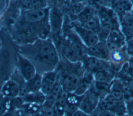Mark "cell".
<instances>
[{"mask_svg":"<svg viewBox=\"0 0 133 116\" xmlns=\"http://www.w3.org/2000/svg\"><path fill=\"white\" fill-rule=\"evenodd\" d=\"M1 45H2V40H1V37H0V48H1Z\"/></svg>","mask_w":133,"mask_h":116,"instance_id":"cell-41","label":"cell"},{"mask_svg":"<svg viewBox=\"0 0 133 116\" xmlns=\"http://www.w3.org/2000/svg\"><path fill=\"white\" fill-rule=\"evenodd\" d=\"M124 116H131V115H128V114H125V115H124Z\"/></svg>","mask_w":133,"mask_h":116,"instance_id":"cell-42","label":"cell"},{"mask_svg":"<svg viewBox=\"0 0 133 116\" xmlns=\"http://www.w3.org/2000/svg\"><path fill=\"white\" fill-rule=\"evenodd\" d=\"M128 74L131 77V78L133 79V70H129Z\"/></svg>","mask_w":133,"mask_h":116,"instance_id":"cell-38","label":"cell"},{"mask_svg":"<svg viewBox=\"0 0 133 116\" xmlns=\"http://www.w3.org/2000/svg\"><path fill=\"white\" fill-rule=\"evenodd\" d=\"M125 50L129 57H133V38L126 41Z\"/></svg>","mask_w":133,"mask_h":116,"instance_id":"cell-31","label":"cell"},{"mask_svg":"<svg viewBox=\"0 0 133 116\" xmlns=\"http://www.w3.org/2000/svg\"><path fill=\"white\" fill-rule=\"evenodd\" d=\"M111 83H103L94 81L90 89L100 98L110 93Z\"/></svg>","mask_w":133,"mask_h":116,"instance_id":"cell-24","label":"cell"},{"mask_svg":"<svg viewBox=\"0 0 133 116\" xmlns=\"http://www.w3.org/2000/svg\"><path fill=\"white\" fill-rule=\"evenodd\" d=\"M1 116H21L19 110L7 111Z\"/></svg>","mask_w":133,"mask_h":116,"instance_id":"cell-35","label":"cell"},{"mask_svg":"<svg viewBox=\"0 0 133 116\" xmlns=\"http://www.w3.org/2000/svg\"><path fill=\"white\" fill-rule=\"evenodd\" d=\"M87 56L107 61H110V51L108 48L105 40H99L95 45L87 48Z\"/></svg>","mask_w":133,"mask_h":116,"instance_id":"cell-12","label":"cell"},{"mask_svg":"<svg viewBox=\"0 0 133 116\" xmlns=\"http://www.w3.org/2000/svg\"><path fill=\"white\" fill-rule=\"evenodd\" d=\"M13 2L20 10L39 9L49 6V2L45 1H18Z\"/></svg>","mask_w":133,"mask_h":116,"instance_id":"cell-18","label":"cell"},{"mask_svg":"<svg viewBox=\"0 0 133 116\" xmlns=\"http://www.w3.org/2000/svg\"><path fill=\"white\" fill-rule=\"evenodd\" d=\"M131 2H132V5H133V1H131Z\"/></svg>","mask_w":133,"mask_h":116,"instance_id":"cell-43","label":"cell"},{"mask_svg":"<svg viewBox=\"0 0 133 116\" xmlns=\"http://www.w3.org/2000/svg\"><path fill=\"white\" fill-rule=\"evenodd\" d=\"M108 3L109 4L108 6L118 17L133 10V5L131 1H112Z\"/></svg>","mask_w":133,"mask_h":116,"instance_id":"cell-17","label":"cell"},{"mask_svg":"<svg viewBox=\"0 0 133 116\" xmlns=\"http://www.w3.org/2000/svg\"><path fill=\"white\" fill-rule=\"evenodd\" d=\"M127 114L133 116V97L125 100Z\"/></svg>","mask_w":133,"mask_h":116,"instance_id":"cell-32","label":"cell"},{"mask_svg":"<svg viewBox=\"0 0 133 116\" xmlns=\"http://www.w3.org/2000/svg\"><path fill=\"white\" fill-rule=\"evenodd\" d=\"M49 24L50 28V36L56 48L61 41L62 28L64 24V15L62 9L57 5L49 6Z\"/></svg>","mask_w":133,"mask_h":116,"instance_id":"cell-6","label":"cell"},{"mask_svg":"<svg viewBox=\"0 0 133 116\" xmlns=\"http://www.w3.org/2000/svg\"><path fill=\"white\" fill-rule=\"evenodd\" d=\"M0 93L6 98H12L20 96L21 89L19 84L10 78L3 84Z\"/></svg>","mask_w":133,"mask_h":116,"instance_id":"cell-15","label":"cell"},{"mask_svg":"<svg viewBox=\"0 0 133 116\" xmlns=\"http://www.w3.org/2000/svg\"><path fill=\"white\" fill-rule=\"evenodd\" d=\"M80 25L83 27L97 34L98 36L101 32V26L97 14L86 22Z\"/></svg>","mask_w":133,"mask_h":116,"instance_id":"cell-26","label":"cell"},{"mask_svg":"<svg viewBox=\"0 0 133 116\" xmlns=\"http://www.w3.org/2000/svg\"><path fill=\"white\" fill-rule=\"evenodd\" d=\"M24 103L35 104L42 106L46 100V96L41 91L28 93L21 96Z\"/></svg>","mask_w":133,"mask_h":116,"instance_id":"cell-22","label":"cell"},{"mask_svg":"<svg viewBox=\"0 0 133 116\" xmlns=\"http://www.w3.org/2000/svg\"><path fill=\"white\" fill-rule=\"evenodd\" d=\"M34 116H45L42 112H41V110L40 112H39L38 113H37V114H35Z\"/></svg>","mask_w":133,"mask_h":116,"instance_id":"cell-39","label":"cell"},{"mask_svg":"<svg viewBox=\"0 0 133 116\" xmlns=\"http://www.w3.org/2000/svg\"><path fill=\"white\" fill-rule=\"evenodd\" d=\"M9 4V1H0V21L5 13Z\"/></svg>","mask_w":133,"mask_h":116,"instance_id":"cell-33","label":"cell"},{"mask_svg":"<svg viewBox=\"0 0 133 116\" xmlns=\"http://www.w3.org/2000/svg\"><path fill=\"white\" fill-rule=\"evenodd\" d=\"M4 28V27H3ZM2 45L0 48V90L16 69V49L15 42L6 29L0 30Z\"/></svg>","mask_w":133,"mask_h":116,"instance_id":"cell-3","label":"cell"},{"mask_svg":"<svg viewBox=\"0 0 133 116\" xmlns=\"http://www.w3.org/2000/svg\"><path fill=\"white\" fill-rule=\"evenodd\" d=\"M97 116H117L112 112L109 111H100Z\"/></svg>","mask_w":133,"mask_h":116,"instance_id":"cell-36","label":"cell"},{"mask_svg":"<svg viewBox=\"0 0 133 116\" xmlns=\"http://www.w3.org/2000/svg\"><path fill=\"white\" fill-rule=\"evenodd\" d=\"M119 30L126 41L133 38V10L118 17Z\"/></svg>","mask_w":133,"mask_h":116,"instance_id":"cell-13","label":"cell"},{"mask_svg":"<svg viewBox=\"0 0 133 116\" xmlns=\"http://www.w3.org/2000/svg\"><path fill=\"white\" fill-rule=\"evenodd\" d=\"M42 106L24 103L19 110L21 116H34L41 111Z\"/></svg>","mask_w":133,"mask_h":116,"instance_id":"cell-25","label":"cell"},{"mask_svg":"<svg viewBox=\"0 0 133 116\" xmlns=\"http://www.w3.org/2000/svg\"><path fill=\"white\" fill-rule=\"evenodd\" d=\"M60 59L72 63L81 62L87 56V48L73 31L71 22H66L65 17L62 39L57 48Z\"/></svg>","mask_w":133,"mask_h":116,"instance_id":"cell-2","label":"cell"},{"mask_svg":"<svg viewBox=\"0 0 133 116\" xmlns=\"http://www.w3.org/2000/svg\"><path fill=\"white\" fill-rule=\"evenodd\" d=\"M24 103V102L21 96L8 98L7 102V111L19 110Z\"/></svg>","mask_w":133,"mask_h":116,"instance_id":"cell-28","label":"cell"},{"mask_svg":"<svg viewBox=\"0 0 133 116\" xmlns=\"http://www.w3.org/2000/svg\"><path fill=\"white\" fill-rule=\"evenodd\" d=\"M105 42L108 48L111 52L124 48L126 41L120 30H114L108 34Z\"/></svg>","mask_w":133,"mask_h":116,"instance_id":"cell-11","label":"cell"},{"mask_svg":"<svg viewBox=\"0 0 133 116\" xmlns=\"http://www.w3.org/2000/svg\"><path fill=\"white\" fill-rule=\"evenodd\" d=\"M94 82V79L92 74L85 71V72L81 78L79 83L74 93L78 95H83L89 90Z\"/></svg>","mask_w":133,"mask_h":116,"instance_id":"cell-19","label":"cell"},{"mask_svg":"<svg viewBox=\"0 0 133 116\" xmlns=\"http://www.w3.org/2000/svg\"><path fill=\"white\" fill-rule=\"evenodd\" d=\"M71 25L74 32L86 48L90 47L99 41L98 35L83 27L76 21H71Z\"/></svg>","mask_w":133,"mask_h":116,"instance_id":"cell-7","label":"cell"},{"mask_svg":"<svg viewBox=\"0 0 133 116\" xmlns=\"http://www.w3.org/2000/svg\"><path fill=\"white\" fill-rule=\"evenodd\" d=\"M3 27V26H2V22H1V21H0V30H1V28Z\"/></svg>","mask_w":133,"mask_h":116,"instance_id":"cell-40","label":"cell"},{"mask_svg":"<svg viewBox=\"0 0 133 116\" xmlns=\"http://www.w3.org/2000/svg\"><path fill=\"white\" fill-rule=\"evenodd\" d=\"M15 46L17 52L32 62L37 73L42 75L57 68L60 57L50 37L44 39H38L27 44L18 45L15 44Z\"/></svg>","mask_w":133,"mask_h":116,"instance_id":"cell-1","label":"cell"},{"mask_svg":"<svg viewBox=\"0 0 133 116\" xmlns=\"http://www.w3.org/2000/svg\"><path fill=\"white\" fill-rule=\"evenodd\" d=\"M100 5L96 7L101 26V32L99 37L100 40H105L110 32L119 30V20L117 15L110 7Z\"/></svg>","mask_w":133,"mask_h":116,"instance_id":"cell-5","label":"cell"},{"mask_svg":"<svg viewBox=\"0 0 133 116\" xmlns=\"http://www.w3.org/2000/svg\"><path fill=\"white\" fill-rule=\"evenodd\" d=\"M127 63L129 70H133V57H129Z\"/></svg>","mask_w":133,"mask_h":116,"instance_id":"cell-37","label":"cell"},{"mask_svg":"<svg viewBox=\"0 0 133 116\" xmlns=\"http://www.w3.org/2000/svg\"><path fill=\"white\" fill-rule=\"evenodd\" d=\"M81 63L85 71L92 74L103 69H112L117 74V72L110 61H107L87 56Z\"/></svg>","mask_w":133,"mask_h":116,"instance_id":"cell-9","label":"cell"},{"mask_svg":"<svg viewBox=\"0 0 133 116\" xmlns=\"http://www.w3.org/2000/svg\"><path fill=\"white\" fill-rule=\"evenodd\" d=\"M83 96L84 95H78L76 94L74 92L69 93L66 99V104L79 107V105L83 99Z\"/></svg>","mask_w":133,"mask_h":116,"instance_id":"cell-29","label":"cell"},{"mask_svg":"<svg viewBox=\"0 0 133 116\" xmlns=\"http://www.w3.org/2000/svg\"><path fill=\"white\" fill-rule=\"evenodd\" d=\"M63 91V90L61 83L58 81V80L57 79V81L54 86L51 89L49 94L47 95L46 99L55 102V101L60 96Z\"/></svg>","mask_w":133,"mask_h":116,"instance_id":"cell-27","label":"cell"},{"mask_svg":"<svg viewBox=\"0 0 133 116\" xmlns=\"http://www.w3.org/2000/svg\"><path fill=\"white\" fill-rule=\"evenodd\" d=\"M116 72L112 69H103L92 74L94 81L111 83L116 78Z\"/></svg>","mask_w":133,"mask_h":116,"instance_id":"cell-21","label":"cell"},{"mask_svg":"<svg viewBox=\"0 0 133 116\" xmlns=\"http://www.w3.org/2000/svg\"><path fill=\"white\" fill-rule=\"evenodd\" d=\"M97 14V11L95 7L86 5L76 16L74 21H76L79 24H82L92 18Z\"/></svg>","mask_w":133,"mask_h":116,"instance_id":"cell-20","label":"cell"},{"mask_svg":"<svg viewBox=\"0 0 133 116\" xmlns=\"http://www.w3.org/2000/svg\"><path fill=\"white\" fill-rule=\"evenodd\" d=\"M41 84L42 75L37 73L33 78L26 81L24 94L28 93L36 92L41 91Z\"/></svg>","mask_w":133,"mask_h":116,"instance_id":"cell-23","label":"cell"},{"mask_svg":"<svg viewBox=\"0 0 133 116\" xmlns=\"http://www.w3.org/2000/svg\"><path fill=\"white\" fill-rule=\"evenodd\" d=\"M16 67L26 81L33 78L37 73L35 66L32 62L17 52L16 53Z\"/></svg>","mask_w":133,"mask_h":116,"instance_id":"cell-8","label":"cell"},{"mask_svg":"<svg viewBox=\"0 0 133 116\" xmlns=\"http://www.w3.org/2000/svg\"><path fill=\"white\" fill-rule=\"evenodd\" d=\"M128 59L129 56L126 53L125 46L121 49L110 52L109 61L117 72V74L123 64L128 61Z\"/></svg>","mask_w":133,"mask_h":116,"instance_id":"cell-14","label":"cell"},{"mask_svg":"<svg viewBox=\"0 0 133 116\" xmlns=\"http://www.w3.org/2000/svg\"><path fill=\"white\" fill-rule=\"evenodd\" d=\"M98 114L96 113H94L92 114H88L87 113L84 112V111L81 110L80 109H78L73 115V116H97Z\"/></svg>","mask_w":133,"mask_h":116,"instance_id":"cell-34","label":"cell"},{"mask_svg":"<svg viewBox=\"0 0 133 116\" xmlns=\"http://www.w3.org/2000/svg\"><path fill=\"white\" fill-rule=\"evenodd\" d=\"M7 98L3 96L0 93V116L7 111Z\"/></svg>","mask_w":133,"mask_h":116,"instance_id":"cell-30","label":"cell"},{"mask_svg":"<svg viewBox=\"0 0 133 116\" xmlns=\"http://www.w3.org/2000/svg\"><path fill=\"white\" fill-rule=\"evenodd\" d=\"M56 69L57 79L61 83L63 91L68 93L74 92L85 72L82 63H72L60 59Z\"/></svg>","mask_w":133,"mask_h":116,"instance_id":"cell-4","label":"cell"},{"mask_svg":"<svg viewBox=\"0 0 133 116\" xmlns=\"http://www.w3.org/2000/svg\"><path fill=\"white\" fill-rule=\"evenodd\" d=\"M99 97L90 89L84 94L79 105V109L88 114H92L96 111Z\"/></svg>","mask_w":133,"mask_h":116,"instance_id":"cell-10","label":"cell"},{"mask_svg":"<svg viewBox=\"0 0 133 116\" xmlns=\"http://www.w3.org/2000/svg\"><path fill=\"white\" fill-rule=\"evenodd\" d=\"M63 116H65V115H63Z\"/></svg>","mask_w":133,"mask_h":116,"instance_id":"cell-44","label":"cell"},{"mask_svg":"<svg viewBox=\"0 0 133 116\" xmlns=\"http://www.w3.org/2000/svg\"><path fill=\"white\" fill-rule=\"evenodd\" d=\"M57 79V69L42 74L41 91L47 96L55 84Z\"/></svg>","mask_w":133,"mask_h":116,"instance_id":"cell-16","label":"cell"}]
</instances>
